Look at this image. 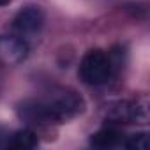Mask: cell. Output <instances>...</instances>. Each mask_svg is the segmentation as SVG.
<instances>
[{
  "mask_svg": "<svg viewBox=\"0 0 150 150\" xmlns=\"http://www.w3.org/2000/svg\"><path fill=\"white\" fill-rule=\"evenodd\" d=\"M83 110L85 101L80 94L67 88H58L42 97L23 101L18 108V115L21 120L32 125L44 127L53 124H64L81 115Z\"/></svg>",
  "mask_w": 150,
  "mask_h": 150,
  "instance_id": "cell-1",
  "label": "cell"
},
{
  "mask_svg": "<svg viewBox=\"0 0 150 150\" xmlns=\"http://www.w3.org/2000/svg\"><path fill=\"white\" fill-rule=\"evenodd\" d=\"M120 67V60L117 53H104L103 50H90L81 58L80 64V78L83 83L99 87L108 83Z\"/></svg>",
  "mask_w": 150,
  "mask_h": 150,
  "instance_id": "cell-2",
  "label": "cell"
},
{
  "mask_svg": "<svg viewBox=\"0 0 150 150\" xmlns=\"http://www.w3.org/2000/svg\"><path fill=\"white\" fill-rule=\"evenodd\" d=\"M110 125H125V124H146L148 122V101L146 97H138L136 101H117L113 103L104 115Z\"/></svg>",
  "mask_w": 150,
  "mask_h": 150,
  "instance_id": "cell-3",
  "label": "cell"
},
{
  "mask_svg": "<svg viewBox=\"0 0 150 150\" xmlns=\"http://www.w3.org/2000/svg\"><path fill=\"white\" fill-rule=\"evenodd\" d=\"M42 25H44V13L37 6L23 7L13 20V28L20 37L37 34L42 28Z\"/></svg>",
  "mask_w": 150,
  "mask_h": 150,
  "instance_id": "cell-4",
  "label": "cell"
},
{
  "mask_svg": "<svg viewBox=\"0 0 150 150\" xmlns=\"http://www.w3.org/2000/svg\"><path fill=\"white\" fill-rule=\"evenodd\" d=\"M28 55V44L20 35H2L0 37V64L18 65Z\"/></svg>",
  "mask_w": 150,
  "mask_h": 150,
  "instance_id": "cell-5",
  "label": "cell"
},
{
  "mask_svg": "<svg viewBox=\"0 0 150 150\" xmlns=\"http://www.w3.org/2000/svg\"><path fill=\"white\" fill-rule=\"evenodd\" d=\"M122 141H124L122 131L117 125H110V124L103 127L101 131H97L96 134H92L90 138V143L97 148H113V146L122 145Z\"/></svg>",
  "mask_w": 150,
  "mask_h": 150,
  "instance_id": "cell-6",
  "label": "cell"
},
{
  "mask_svg": "<svg viewBox=\"0 0 150 150\" xmlns=\"http://www.w3.org/2000/svg\"><path fill=\"white\" fill-rule=\"evenodd\" d=\"M37 146V134L30 129H20L13 134H9L6 148H14V150H30Z\"/></svg>",
  "mask_w": 150,
  "mask_h": 150,
  "instance_id": "cell-7",
  "label": "cell"
},
{
  "mask_svg": "<svg viewBox=\"0 0 150 150\" xmlns=\"http://www.w3.org/2000/svg\"><path fill=\"white\" fill-rule=\"evenodd\" d=\"M122 145L125 148H134V150H146L148 148V134L146 132H136L127 138H124Z\"/></svg>",
  "mask_w": 150,
  "mask_h": 150,
  "instance_id": "cell-8",
  "label": "cell"
},
{
  "mask_svg": "<svg viewBox=\"0 0 150 150\" xmlns=\"http://www.w3.org/2000/svg\"><path fill=\"white\" fill-rule=\"evenodd\" d=\"M11 2V0H0V6H7Z\"/></svg>",
  "mask_w": 150,
  "mask_h": 150,
  "instance_id": "cell-9",
  "label": "cell"
}]
</instances>
